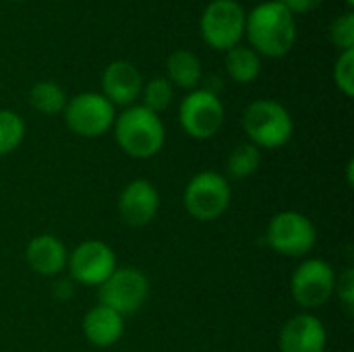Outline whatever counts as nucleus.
<instances>
[{
  "label": "nucleus",
  "mask_w": 354,
  "mask_h": 352,
  "mask_svg": "<svg viewBox=\"0 0 354 352\" xmlns=\"http://www.w3.org/2000/svg\"><path fill=\"white\" fill-rule=\"evenodd\" d=\"M245 35L259 56L282 58L297 44V17L280 0L259 2L247 12Z\"/></svg>",
  "instance_id": "f257e3e1"
},
{
  "label": "nucleus",
  "mask_w": 354,
  "mask_h": 352,
  "mask_svg": "<svg viewBox=\"0 0 354 352\" xmlns=\"http://www.w3.org/2000/svg\"><path fill=\"white\" fill-rule=\"evenodd\" d=\"M116 145L135 160H149L158 156L166 143V129L160 114L133 104L114 118Z\"/></svg>",
  "instance_id": "f03ea898"
},
{
  "label": "nucleus",
  "mask_w": 354,
  "mask_h": 352,
  "mask_svg": "<svg viewBox=\"0 0 354 352\" xmlns=\"http://www.w3.org/2000/svg\"><path fill=\"white\" fill-rule=\"evenodd\" d=\"M243 129L257 149H278L292 137V116L276 100H255L243 112Z\"/></svg>",
  "instance_id": "7ed1b4c3"
},
{
  "label": "nucleus",
  "mask_w": 354,
  "mask_h": 352,
  "mask_svg": "<svg viewBox=\"0 0 354 352\" xmlns=\"http://www.w3.org/2000/svg\"><path fill=\"white\" fill-rule=\"evenodd\" d=\"M247 12L239 0H212L199 19L201 39L218 52H228L245 37Z\"/></svg>",
  "instance_id": "20e7f679"
},
{
  "label": "nucleus",
  "mask_w": 354,
  "mask_h": 352,
  "mask_svg": "<svg viewBox=\"0 0 354 352\" xmlns=\"http://www.w3.org/2000/svg\"><path fill=\"white\" fill-rule=\"evenodd\" d=\"M232 199L228 180L214 170L197 172L185 187L183 205L191 218L199 222H214L222 218Z\"/></svg>",
  "instance_id": "39448f33"
},
{
  "label": "nucleus",
  "mask_w": 354,
  "mask_h": 352,
  "mask_svg": "<svg viewBox=\"0 0 354 352\" xmlns=\"http://www.w3.org/2000/svg\"><path fill=\"white\" fill-rule=\"evenodd\" d=\"M266 241L272 251L284 257H305L317 243V228L309 216L286 210L276 214L266 230Z\"/></svg>",
  "instance_id": "423d86ee"
},
{
  "label": "nucleus",
  "mask_w": 354,
  "mask_h": 352,
  "mask_svg": "<svg viewBox=\"0 0 354 352\" xmlns=\"http://www.w3.org/2000/svg\"><path fill=\"white\" fill-rule=\"evenodd\" d=\"M62 114L68 131L85 139H95L112 129L116 108L100 91H83L66 102Z\"/></svg>",
  "instance_id": "0eeeda50"
},
{
  "label": "nucleus",
  "mask_w": 354,
  "mask_h": 352,
  "mask_svg": "<svg viewBox=\"0 0 354 352\" xmlns=\"http://www.w3.org/2000/svg\"><path fill=\"white\" fill-rule=\"evenodd\" d=\"M178 120L189 137L197 141L212 139L224 124V104L218 93H212L203 87L193 89L180 102Z\"/></svg>",
  "instance_id": "6e6552de"
},
{
  "label": "nucleus",
  "mask_w": 354,
  "mask_h": 352,
  "mask_svg": "<svg viewBox=\"0 0 354 352\" xmlns=\"http://www.w3.org/2000/svg\"><path fill=\"white\" fill-rule=\"evenodd\" d=\"M336 270L326 259H305L290 278V293L303 309L324 307L336 295Z\"/></svg>",
  "instance_id": "1a4fd4ad"
},
{
  "label": "nucleus",
  "mask_w": 354,
  "mask_h": 352,
  "mask_svg": "<svg viewBox=\"0 0 354 352\" xmlns=\"http://www.w3.org/2000/svg\"><path fill=\"white\" fill-rule=\"evenodd\" d=\"M97 288L100 305L110 307L122 317L141 309L149 297V280L137 268H116L112 276Z\"/></svg>",
  "instance_id": "9d476101"
},
{
  "label": "nucleus",
  "mask_w": 354,
  "mask_h": 352,
  "mask_svg": "<svg viewBox=\"0 0 354 352\" xmlns=\"http://www.w3.org/2000/svg\"><path fill=\"white\" fill-rule=\"evenodd\" d=\"M66 268L75 282L83 286H100L104 284L116 266V253L110 245L102 241H83L68 253Z\"/></svg>",
  "instance_id": "9b49d317"
},
{
  "label": "nucleus",
  "mask_w": 354,
  "mask_h": 352,
  "mask_svg": "<svg viewBox=\"0 0 354 352\" xmlns=\"http://www.w3.org/2000/svg\"><path fill=\"white\" fill-rule=\"evenodd\" d=\"M143 75L129 60H114L102 73V95L116 108H129L141 98Z\"/></svg>",
  "instance_id": "f8f14e48"
},
{
  "label": "nucleus",
  "mask_w": 354,
  "mask_h": 352,
  "mask_svg": "<svg viewBox=\"0 0 354 352\" xmlns=\"http://www.w3.org/2000/svg\"><path fill=\"white\" fill-rule=\"evenodd\" d=\"M160 210V193L147 178L131 180L118 197V214L129 226L149 224Z\"/></svg>",
  "instance_id": "ddd939ff"
},
{
  "label": "nucleus",
  "mask_w": 354,
  "mask_h": 352,
  "mask_svg": "<svg viewBox=\"0 0 354 352\" xmlns=\"http://www.w3.org/2000/svg\"><path fill=\"white\" fill-rule=\"evenodd\" d=\"M280 352H326L328 332L322 319L311 313H301L288 319L278 338Z\"/></svg>",
  "instance_id": "4468645a"
},
{
  "label": "nucleus",
  "mask_w": 354,
  "mask_h": 352,
  "mask_svg": "<svg viewBox=\"0 0 354 352\" xmlns=\"http://www.w3.org/2000/svg\"><path fill=\"white\" fill-rule=\"evenodd\" d=\"M27 266L39 276H56L66 268L68 251L54 234H37L27 243L25 249Z\"/></svg>",
  "instance_id": "2eb2a0df"
},
{
  "label": "nucleus",
  "mask_w": 354,
  "mask_h": 352,
  "mask_svg": "<svg viewBox=\"0 0 354 352\" xmlns=\"http://www.w3.org/2000/svg\"><path fill=\"white\" fill-rule=\"evenodd\" d=\"M83 334L97 349L114 346L124 334V317L106 305H95L83 317Z\"/></svg>",
  "instance_id": "dca6fc26"
},
{
  "label": "nucleus",
  "mask_w": 354,
  "mask_h": 352,
  "mask_svg": "<svg viewBox=\"0 0 354 352\" xmlns=\"http://www.w3.org/2000/svg\"><path fill=\"white\" fill-rule=\"evenodd\" d=\"M166 79L172 87H180L187 91L197 89L203 79V64L199 56L191 50H174L166 58Z\"/></svg>",
  "instance_id": "f3484780"
},
{
  "label": "nucleus",
  "mask_w": 354,
  "mask_h": 352,
  "mask_svg": "<svg viewBox=\"0 0 354 352\" xmlns=\"http://www.w3.org/2000/svg\"><path fill=\"white\" fill-rule=\"evenodd\" d=\"M224 66H226V75L234 81V83H241V85H247V83H253L259 73H261V56L249 48V46H234L226 52V58H224Z\"/></svg>",
  "instance_id": "a211bd4d"
},
{
  "label": "nucleus",
  "mask_w": 354,
  "mask_h": 352,
  "mask_svg": "<svg viewBox=\"0 0 354 352\" xmlns=\"http://www.w3.org/2000/svg\"><path fill=\"white\" fill-rule=\"evenodd\" d=\"M66 102H68L66 91L54 81H37L29 89L31 108L39 114H46V116L60 114L64 110Z\"/></svg>",
  "instance_id": "6ab92c4d"
},
{
  "label": "nucleus",
  "mask_w": 354,
  "mask_h": 352,
  "mask_svg": "<svg viewBox=\"0 0 354 352\" xmlns=\"http://www.w3.org/2000/svg\"><path fill=\"white\" fill-rule=\"evenodd\" d=\"M259 162H261L259 149L251 143H241L230 151L228 162H226V170L234 180H243V178H249L257 172Z\"/></svg>",
  "instance_id": "aec40b11"
},
{
  "label": "nucleus",
  "mask_w": 354,
  "mask_h": 352,
  "mask_svg": "<svg viewBox=\"0 0 354 352\" xmlns=\"http://www.w3.org/2000/svg\"><path fill=\"white\" fill-rule=\"evenodd\" d=\"M25 139V122L15 110L0 108V158L12 154Z\"/></svg>",
  "instance_id": "412c9836"
},
{
  "label": "nucleus",
  "mask_w": 354,
  "mask_h": 352,
  "mask_svg": "<svg viewBox=\"0 0 354 352\" xmlns=\"http://www.w3.org/2000/svg\"><path fill=\"white\" fill-rule=\"evenodd\" d=\"M141 100H143V108L160 114L164 110H168V106L174 100V87L170 85V81L166 77H153L147 83H143L141 89Z\"/></svg>",
  "instance_id": "4be33fe9"
},
{
  "label": "nucleus",
  "mask_w": 354,
  "mask_h": 352,
  "mask_svg": "<svg viewBox=\"0 0 354 352\" xmlns=\"http://www.w3.org/2000/svg\"><path fill=\"white\" fill-rule=\"evenodd\" d=\"M330 41L340 50H354V12L346 10L344 15L336 17L330 25Z\"/></svg>",
  "instance_id": "5701e85b"
},
{
  "label": "nucleus",
  "mask_w": 354,
  "mask_h": 352,
  "mask_svg": "<svg viewBox=\"0 0 354 352\" xmlns=\"http://www.w3.org/2000/svg\"><path fill=\"white\" fill-rule=\"evenodd\" d=\"M334 83L336 87L346 95L353 98L354 95V50H346L340 52L336 64H334Z\"/></svg>",
  "instance_id": "b1692460"
},
{
  "label": "nucleus",
  "mask_w": 354,
  "mask_h": 352,
  "mask_svg": "<svg viewBox=\"0 0 354 352\" xmlns=\"http://www.w3.org/2000/svg\"><path fill=\"white\" fill-rule=\"evenodd\" d=\"M336 293L340 303L344 305L346 313L353 315L354 311V270L346 268L338 278H336Z\"/></svg>",
  "instance_id": "393cba45"
},
{
  "label": "nucleus",
  "mask_w": 354,
  "mask_h": 352,
  "mask_svg": "<svg viewBox=\"0 0 354 352\" xmlns=\"http://www.w3.org/2000/svg\"><path fill=\"white\" fill-rule=\"evenodd\" d=\"M295 17L297 15H309L315 8H319L324 4V0H280Z\"/></svg>",
  "instance_id": "a878e982"
},
{
  "label": "nucleus",
  "mask_w": 354,
  "mask_h": 352,
  "mask_svg": "<svg viewBox=\"0 0 354 352\" xmlns=\"http://www.w3.org/2000/svg\"><path fill=\"white\" fill-rule=\"evenodd\" d=\"M344 2L348 4V8H353V6H354V0H344Z\"/></svg>",
  "instance_id": "bb28decb"
},
{
  "label": "nucleus",
  "mask_w": 354,
  "mask_h": 352,
  "mask_svg": "<svg viewBox=\"0 0 354 352\" xmlns=\"http://www.w3.org/2000/svg\"><path fill=\"white\" fill-rule=\"evenodd\" d=\"M6 2H23V0H6Z\"/></svg>",
  "instance_id": "cd10ccee"
}]
</instances>
